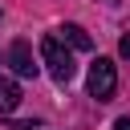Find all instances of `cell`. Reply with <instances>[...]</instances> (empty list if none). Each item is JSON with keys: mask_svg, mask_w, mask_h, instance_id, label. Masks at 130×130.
Wrapping results in <instances>:
<instances>
[{"mask_svg": "<svg viewBox=\"0 0 130 130\" xmlns=\"http://www.w3.org/2000/svg\"><path fill=\"white\" fill-rule=\"evenodd\" d=\"M57 37H61L69 49H89V45H93V41H89V32H85L81 24H61V28H57Z\"/></svg>", "mask_w": 130, "mask_h": 130, "instance_id": "5", "label": "cell"}, {"mask_svg": "<svg viewBox=\"0 0 130 130\" xmlns=\"http://www.w3.org/2000/svg\"><path fill=\"white\" fill-rule=\"evenodd\" d=\"M37 126H41V122H12L8 130H37Z\"/></svg>", "mask_w": 130, "mask_h": 130, "instance_id": "7", "label": "cell"}, {"mask_svg": "<svg viewBox=\"0 0 130 130\" xmlns=\"http://www.w3.org/2000/svg\"><path fill=\"white\" fill-rule=\"evenodd\" d=\"M114 130H130V118H118V122H114Z\"/></svg>", "mask_w": 130, "mask_h": 130, "instance_id": "8", "label": "cell"}, {"mask_svg": "<svg viewBox=\"0 0 130 130\" xmlns=\"http://www.w3.org/2000/svg\"><path fill=\"white\" fill-rule=\"evenodd\" d=\"M41 61L49 65V77H53L57 85H69V81H73V73H77L73 53L65 49V41H61V37H45V41H41Z\"/></svg>", "mask_w": 130, "mask_h": 130, "instance_id": "1", "label": "cell"}, {"mask_svg": "<svg viewBox=\"0 0 130 130\" xmlns=\"http://www.w3.org/2000/svg\"><path fill=\"white\" fill-rule=\"evenodd\" d=\"M8 65L16 69V77H37V57H32V49H28V41H12V49H8Z\"/></svg>", "mask_w": 130, "mask_h": 130, "instance_id": "3", "label": "cell"}, {"mask_svg": "<svg viewBox=\"0 0 130 130\" xmlns=\"http://www.w3.org/2000/svg\"><path fill=\"white\" fill-rule=\"evenodd\" d=\"M16 106H20V85L12 77H0V118H8Z\"/></svg>", "mask_w": 130, "mask_h": 130, "instance_id": "4", "label": "cell"}, {"mask_svg": "<svg viewBox=\"0 0 130 130\" xmlns=\"http://www.w3.org/2000/svg\"><path fill=\"white\" fill-rule=\"evenodd\" d=\"M118 53H122V57L130 61V32H122V41H118Z\"/></svg>", "mask_w": 130, "mask_h": 130, "instance_id": "6", "label": "cell"}, {"mask_svg": "<svg viewBox=\"0 0 130 130\" xmlns=\"http://www.w3.org/2000/svg\"><path fill=\"white\" fill-rule=\"evenodd\" d=\"M114 89H118V69H114V61H110V57H98V61L89 65V98L110 102V98H114Z\"/></svg>", "mask_w": 130, "mask_h": 130, "instance_id": "2", "label": "cell"}]
</instances>
